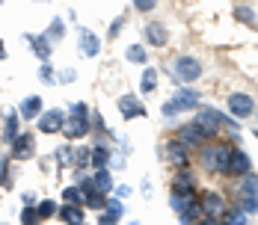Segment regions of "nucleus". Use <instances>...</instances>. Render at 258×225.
I'll return each mask as SVG.
<instances>
[{
	"mask_svg": "<svg viewBox=\"0 0 258 225\" xmlns=\"http://www.w3.org/2000/svg\"><path fill=\"white\" fill-rule=\"evenodd\" d=\"M27 39H30V45H33L36 56H39L42 62L51 59V42H48V36H27Z\"/></svg>",
	"mask_w": 258,
	"mask_h": 225,
	"instance_id": "obj_18",
	"label": "nucleus"
},
{
	"mask_svg": "<svg viewBox=\"0 0 258 225\" xmlns=\"http://www.w3.org/2000/svg\"><path fill=\"white\" fill-rule=\"evenodd\" d=\"M75 71H72V68H69V71H59V83H72V80H75Z\"/></svg>",
	"mask_w": 258,
	"mask_h": 225,
	"instance_id": "obj_38",
	"label": "nucleus"
},
{
	"mask_svg": "<svg viewBox=\"0 0 258 225\" xmlns=\"http://www.w3.org/2000/svg\"><path fill=\"white\" fill-rule=\"evenodd\" d=\"M62 30H66L62 18H53V24H51V39H53V42H59V39H62Z\"/></svg>",
	"mask_w": 258,
	"mask_h": 225,
	"instance_id": "obj_34",
	"label": "nucleus"
},
{
	"mask_svg": "<svg viewBox=\"0 0 258 225\" xmlns=\"http://www.w3.org/2000/svg\"><path fill=\"white\" fill-rule=\"evenodd\" d=\"M196 125L202 127L205 136L217 133L220 127H232V130H237V122H229V119H226L223 113H217V110H202V113L196 116Z\"/></svg>",
	"mask_w": 258,
	"mask_h": 225,
	"instance_id": "obj_3",
	"label": "nucleus"
},
{
	"mask_svg": "<svg viewBox=\"0 0 258 225\" xmlns=\"http://www.w3.org/2000/svg\"><path fill=\"white\" fill-rule=\"evenodd\" d=\"M21 222H39V213L33 210V204H24V210H21Z\"/></svg>",
	"mask_w": 258,
	"mask_h": 225,
	"instance_id": "obj_33",
	"label": "nucleus"
},
{
	"mask_svg": "<svg viewBox=\"0 0 258 225\" xmlns=\"http://www.w3.org/2000/svg\"><path fill=\"white\" fill-rule=\"evenodd\" d=\"M146 42L149 45H155V48H163L166 45V39H169V33H166V24H160V21H152V24H146Z\"/></svg>",
	"mask_w": 258,
	"mask_h": 225,
	"instance_id": "obj_11",
	"label": "nucleus"
},
{
	"mask_svg": "<svg viewBox=\"0 0 258 225\" xmlns=\"http://www.w3.org/2000/svg\"><path fill=\"white\" fill-rule=\"evenodd\" d=\"M36 213H39V219H48V216L56 213V204H53V201H39V204H36Z\"/></svg>",
	"mask_w": 258,
	"mask_h": 225,
	"instance_id": "obj_30",
	"label": "nucleus"
},
{
	"mask_svg": "<svg viewBox=\"0 0 258 225\" xmlns=\"http://www.w3.org/2000/svg\"><path fill=\"white\" fill-rule=\"evenodd\" d=\"M122 213H125V207H122V201H107V213H101V222L104 225H113L122 219Z\"/></svg>",
	"mask_w": 258,
	"mask_h": 225,
	"instance_id": "obj_21",
	"label": "nucleus"
},
{
	"mask_svg": "<svg viewBox=\"0 0 258 225\" xmlns=\"http://www.w3.org/2000/svg\"><path fill=\"white\" fill-rule=\"evenodd\" d=\"M229 160H232V145H211L202 154V163H205L208 172H229Z\"/></svg>",
	"mask_w": 258,
	"mask_h": 225,
	"instance_id": "obj_2",
	"label": "nucleus"
},
{
	"mask_svg": "<svg viewBox=\"0 0 258 225\" xmlns=\"http://www.w3.org/2000/svg\"><path fill=\"white\" fill-rule=\"evenodd\" d=\"M12 157L15 160H27V157H33V136H15L12 139Z\"/></svg>",
	"mask_w": 258,
	"mask_h": 225,
	"instance_id": "obj_17",
	"label": "nucleus"
},
{
	"mask_svg": "<svg viewBox=\"0 0 258 225\" xmlns=\"http://www.w3.org/2000/svg\"><path fill=\"white\" fill-rule=\"evenodd\" d=\"M98 50H101V42L95 39V33L80 30V53H83L86 59H95V56H98Z\"/></svg>",
	"mask_w": 258,
	"mask_h": 225,
	"instance_id": "obj_13",
	"label": "nucleus"
},
{
	"mask_svg": "<svg viewBox=\"0 0 258 225\" xmlns=\"http://www.w3.org/2000/svg\"><path fill=\"white\" fill-rule=\"evenodd\" d=\"M62 130H66V136H69V139H80V136H86V133H89V119H86V116H78V113H72V119L66 122Z\"/></svg>",
	"mask_w": 258,
	"mask_h": 225,
	"instance_id": "obj_9",
	"label": "nucleus"
},
{
	"mask_svg": "<svg viewBox=\"0 0 258 225\" xmlns=\"http://www.w3.org/2000/svg\"><path fill=\"white\" fill-rule=\"evenodd\" d=\"M252 169V163H249V154L246 151H234L232 148V160H229V172H234V175H243V172H249Z\"/></svg>",
	"mask_w": 258,
	"mask_h": 225,
	"instance_id": "obj_16",
	"label": "nucleus"
},
{
	"mask_svg": "<svg viewBox=\"0 0 258 225\" xmlns=\"http://www.w3.org/2000/svg\"><path fill=\"white\" fill-rule=\"evenodd\" d=\"M178 139L187 142V145H202V142H205V133H202V127L193 122V125H184L178 130Z\"/></svg>",
	"mask_w": 258,
	"mask_h": 225,
	"instance_id": "obj_15",
	"label": "nucleus"
},
{
	"mask_svg": "<svg viewBox=\"0 0 258 225\" xmlns=\"http://www.w3.org/2000/svg\"><path fill=\"white\" fill-rule=\"evenodd\" d=\"M119 113H122L125 119H140V116H146V107L140 104L137 95H122V98H119Z\"/></svg>",
	"mask_w": 258,
	"mask_h": 225,
	"instance_id": "obj_8",
	"label": "nucleus"
},
{
	"mask_svg": "<svg viewBox=\"0 0 258 225\" xmlns=\"http://www.w3.org/2000/svg\"><path fill=\"white\" fill-rule=\"evenodd\" d=\"M229 110H232L237 119H246V116L255 113V101L249 98L246 92H234L232 98H229Z\"/></svg>",
	"mask_w": 258,
	"mask_h": 225,
	"instance_id": "obj_6",
	"label": "nucleus"
},
{
	"mask_svg": "<svg viewBox=\"0 0 258 225\" xmlns=\"http://www.w3.org/2000/svg\"><path fill=\"white\" fill-rule=\"evenodd\" d=\"M178 216H181V222H193V219H202L205 213H202V204L193 199V201H187V204L178 210Z\"/></svg>",
	"mask_w": 258,
	"mask_h": 225,
	"instance_id": "obj_19",
	"label": "nucleus"
},
{
	"mask_svg": "<svg viewBox=\"0 0 258 225\" xmlns=\"http://www.w3.org/2000/svg\"><path fill=\"white\" fill-rule=\"evenodd\" d=\"M166 157H169L175 166H187V163H190V145L181 142V139H175V142L166 145Z\"/></svg>",
	"mask_w": 258,
	"mask_h": 225,
	"instance_id": "obj_12",
	"label": "nucleus"
},
{
	"mask_svg": "<svg viewBox=\"0 0 258 225\" xmlns=\"http://www.w3.org/2000/svg\"><path fill=\"white\" fill-rule=\"evenodd\" d=\"M0 59H6V48H3V42H0Z\"/></svg>",
	"mask_w": 258,
	"mask_h": 225,
	"instance_id": "obj_40",
	"label": "nucleus"
},
{
	"mask_svg": "<svg viewBox=\"0 0 258 225\" xmlns=\"http://www.w3.org/2000/svg\"><path fill=\"white\" fill-rule=\"evenodd\" d=\"M240 196H243V210L255 213L258 210V175L243 172V178H240Z\"/></svg>",
	"mask_w": 258,
	"mask_h": 225,
	"instance_id": "obj_4",
	"label": "nucleus"
},
{
	"mask_svg": "<svg viewBox=\"0 0 258 225\" xmlns=\"http://www.w3.org/2000/svg\"><path fill=\"white\" fill-rule=\"evenodd\" d=\"M39 77H42V80H45V83H56V80H53V68H51V62H42V68H39Z\"/></svg>",
	"mask_w": 258,
	"mask_h": 225,
	"instance_id": "obj_35",
	"label": "nucleus"
},
{
	"mask_svg": "<svg viewBox=\"0 0 258 225\" xmlns=\"http://www.w3.org/2000/svg\"><path fill=\"white\" fill-rule=\"evenodd\" d=\"M18 136V116H6V127H3V139L12 142Z\"/></svg>",
	"mask_w": 258,
	"mask_h": 225,
	"instance_id": "obj_27",
	"label": "nucleus"
},
{
	"mask_svg": "<svg viewBox=\"0 0 258 225\" xmlns=\"http://www.w3.org/2000/svg\"><path fill=\"white\" fill-rule=\"evenodd\" d=\"M122 27H125V18H122V15H119V18H116V21H113V24H110V33H107V36H110V39H116V36H119V30H122Z\"/></svg>",
	"mask_w": 258,
	"mask_h": 225,
	"instance_id": "obj_37",
	"label": "nucleus"
},
{
	"mask_svg": "<svg viewBox=\"0 0 258 225\" xmlns=\"http://www.w3.org/2000/svg\"><path fill=\"white\" fill-rule=\"evenodd\" d=\"M157 6V0H134V9H140V12H152Z\"/></svg>",
	"mask_w": 258,
	"mask_h": 225,
	"instance_id": "obj_36",
	"label": "nucleus"
},
{
	"mask_svg": "<svg viewBox=\"0 0 258 225\" xmlns=\"http://www.w3.org/2000/svg\"><path fill=\"white\" fill-rule=\"evenodd\" d=\"M89 163H92L95 169H101V166H107V163H110V151H107V148H101V145H98V148H89Z\"/></svg>",
	"mask_w": 258,
	"mask_h": 225,
	"instance_id": "obj_24",
	"label": "nucleus"
},
{
	"mask_svg": "<svg viewBox=\"0 0 258 225\" xmlns=\"http://www.w3.org/2000/svg\"><path fill=\"white\" fill-rule=\"evenodd\" d=\"M0 3H3V0H0Z\"/></svg>",
	"mask_w": 258,
	"mask_h": 225,
	"instance_id": "obj_41",
	"label": "nucleus"
},
{
	"mask_svg": "<svg viewBox=\"0 0 258 225\" xmlns=\"http://www.w3.org/2000/svg\"><path fill=\"white\" fill-rule=\"evenodd\" d=\"M234 18H237L240 24H255V12H252L249 6H237V9H234Z\"/></svg>",
	"mask_w": 258,
	"mask_h": 225,
	"instance_id": "obj_29",
	"label": "nucleus"
},
{
	"mask_svg": "<svg viewBox=\"0 0 258 225\" xmlns=\"http://www.w3.org/2000/svg\"><path fill=\"white\" fill-rule=\"evenodd\" d=\"M199 74H202V65H199L196 56H178V59H175V77H178L181 83L196 80Z\"/></svg>",
	"mask_w": 258,
	"mask_h": 225,
	"instance_id": "obj_5",
	"label": "nucleus"
},
{
	"mask_svg": "<svg viewBox=\"0 0 258 225\" xmlns=\"http://www.w3.org/2000/svg\"><path fill=\"white\" fill-rule=\"evenodd\" d=\"M196 104H199V92H196V89H178L172 98L160 107V113L169 119V116H178V113L190 110V107H196Z\"/></svg>",
	"mask_w": 258,
	"mask_h": 225,
	"instance_id": "obj_1",
	"label": "nucleus"
},
{
	"mask_svg": "<svg viewBox=\"0 0 258 225\" xmlns=\"http://www.w3.org/2000/svg\"><path fill=\"white\" fill-rule=\"evenodd\" d=\"M92 187L98 190V193H110V187H113V178H110V172L107 169H95V175H92Z\"/></svg>",
	"mask_w": 258,
	"mask_h": 225,
	"instance_id": "obj_22",
	"label": "nucleus"
},
{
	"mask_svg": "<svg viewBox=\"0 0 258 225\" xmlns=\"http://www.w3.org/2000/svg\"><path fill=\"white\" fill-rule=\"evenodd\" d=\"M199 204H202L205 219H223L226 216V201H223V196H217V193H208Z\"/></svg>",
	"mask_w": 258,
	"mask_h": 225,
	"instance_id": "obj_7",
	"label": "nucleus"
},
{
	"mask_svg": "<svg viewBox=\"0 0 258 225\" xmlns=\"http://www.w3.org/2000/svg\"><path fill=\"white\" fill-rule=\"evenodd\" d=\"M172 193H193V172L181 169L175 181H172Z\"/></svg>",
	"mask_w": 258,
	"mask_h": 225,
	"instance_id": "obj_20",
	"label": "nucleus"
},
{
	"mask_svg": "<svg viewBox=\"0 0 258 225\" xmlns=\"http://www.w3.org/2000/svg\"><path fill=\"white\" fill-rule=\"evenodd\" d=\"M24 204H36V196L33 193H24Z\"/></svg>",
	"mask_w": 258,
	"mask_h": 225,
	"instance_id": "obj_39",
	"label": "nucleus"
},
{
	"mask_svg": "<svg viewBox=\"0 0 258 225\" xmlns=\"http://www.w3.org/2000/svg\"><path fill=\"white\" fill-rule=\"evenodd\" d=\"M59 216H62V222H83V210H80L78 204H72V201L59 210Z\"/></svg>",
	"mask_w": 258,
	"mask_h": 225,
	"instance_id": "obj_23",
	"label": "nucleus"
},
{
	"mask_svg": "<svg viewBox=\"0 0 258 225\" xmlns=\"http://www.w3.org/2000/svg\"><path fill=\"white\" fill-rule=\"evenodd\" d=\"M66 127V116L59 113V110H48L42 119H39V130L42 133H56V130H62Z\"/></svg>",
	"mask_w": 258,
	"mask_h": 225,
	"instance_id": "obj_10",
	"label": "nucleus"
},
{
	"mask_svg": "<svg viewBox=\"0 0 258 225\" xmlns=\"http://www.w3.org/2000/svg\"><path fill=\"white\" fill-rule=\"evenodd\" d=\"M86 204H89L92 210H104V207H107V199H104V193L92 190V193H86Z\"/></svg>",
	"mask_w": 258,
	"mask_h": 225,
	"instance_id": "obj_28",
	"label": "nucleus"
},
{
	"mask_svg": "<svg viewBox=\"0 0 258 225\" xmlns=\"http://www.w3.org/2000/svg\"><path fill=\"white\" fill-rule=\"evenodd\" d=\"M62 199L72 201V204H80V201H83V190H80V187H66V190H62Z\"/></svg>",
	"mask_w": 258,
	"mask_h": 225,
	"instance_id": "obj_31",
	"label": "nucleus"
},
{
	"mask_svg": "<svg viewBox=\"0 0 258 225\" xmlns=\"http://www.w3.org/2000/svg\"><path fill=\"white\" fill-rule=\"evenodd\" d=\"M226 222H232V225H243L246 222V210H226V216H223Z\"/></svg>",
	"mask_w": 258,
	"mask_h": 225,
	"instance_id": "obj_32",
	"label": "nucleus"
},
{
	"mask_svg": "<svg viewBox=\"0 0 258 225\" xmlns=\"http://www.w3.org/2000/svg\"><path fill=\"white\" fill-rule=\"evenodd\" d=\"M39 113H42V98H39V95H27V98L21 101V107H18V116H21L24 122L36 119Z\"/></svg>",
	"mask_w": 258,
	"mask_h": 225,
	"instance_id": "obj_14",
	"label": "nucleus"
},
{
	"mask_svg": "<svg viewBox=\"0 0 258 225\" xmlns=\"http://www.w3.org/2000/svg\"><path fill=\"white\" fill-rule=\"evenodd\" d=\"M155 86H157V71H155V68H146L143 77H140V89L149 95V92H155Z\"/></svg>",
	"mask_w": 258,
	"mask_h": 225,
	"instance_id": "obj_25",
	"label": "nucleus"
},
{
	"mask_svg": "<svg viewBox=\"0 0 258 225\" xmlns=\"http://www.w3.org/2000/svg\"><path fill=\"white\" fill-rule=\"evenodd\" d=\"M125 56H128L134 65H146V59H149V56H146V50H143V45H131V48L125 50Z\"/></svg>",
	"mask_w": 258,
	"mask_h": 225,
	"instance_id": "obj_26",
	"label": "nucleus"
}]
</instances>
